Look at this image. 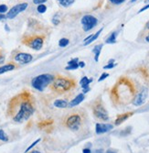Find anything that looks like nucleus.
<instances>
[{
  "mask_svg": "<svg viewBox=\"0 0 149 153\" xmlns=\"http://www.w3.org/2000/svg\"><path fill=\"white\" fill-rule=\"evenodd\" d=\"M35 111V98L29 91H22L12 97L7 105V114L16 123L27 121Z\"/></svg>",
  "mask_w": 149,
  "mask_h": 153,
  "instance_id": "obj_1",
  "label": "nucleus"
},
{
  "mask_svg": "<svg viewBox=\"0 0 149 153\" xmlns=\"http://www.w3.org/2000/svg\"><path fill=\"white\" fill-rule=\"evenodd\" d=\"M111 98L115 105H126L131 103L136 95L134 84L126 76H122L111 90Z\"/></svg>",
  "mask_w": 149,
  "mask_h": 153,
  "instance_id": "obj_2",
  "label": "nucleus"
},
{
  "mask_svg": "<svg viewBox=\"0 0 149 153\" xmlns=\"http://www.w3.org/2000/svg\"><path fill=\"white\" fill-rule=\"evenodd\" d=\"M77 85L76 80L65 75H55V78L51 84L49 85L51 89L57 94H65L72 91Z\"/></svg>",
  "mask_w": 149,
  "mask_h": 153,
  "instance_id": "obj_3",
  "label": "nucleus"
},
{
  "mask_svg": "<svg viewBox=\"0 0 149 153\" xmlns=\"http://www.w3.org/2000/svg\"><path fill=\"white\" fill-rule=\"evenodd\" d=\"M84 123V114L81 111H72L63 118L62 124L71 131H79Z\"/></svg>",
  "mask_w": 149,
  "mask_h": 153,
  "instance_id": "obj_4",
  "label": "nucleus"
},
{
  "mask_svg": "<svg viewBox=\"0 0 149 153\" xmlns=\"http://www.w3.org/2000/svg\"><path fill=\"white\" fill-rule=\"evenodd\" d=\"M55 78V75L49 73H43L34 77L31 81V85L38 91H44V89L51 84Z\"/></svg>",
  "mask_w": 149,
  "mask_h": 153,
  "instance_id": "obj_5",
  "label": "nucleus"
},
{
  "mask_svg": "<svg viewBox=\"0 0 149 153\" xmlns=\"http://www.w3.org/2000/svg\"><path fill=\"white\" fill-rule=\"evenodd\" d=\"M92 110L94 117L96 118H98L99 120L107 121L109 119L108 112L105 109L101 98H98L93 102V104L92 106Z\"/></svg>",
  "mask_w": 149,
  "mask_h": 153,
  "instance_id": "obj_6",
  "label": "nucleus"
},
{
  "mask_svg": "<svg viewBox=\"0 0 149 153\" xmlns=\"http://www.w3.org/2000/svg\"><path fill=\"white\" fill-rule=\"evenodd\" d=\"M27 46L29 48L35 50H40L43 47L44 44V38L41 36H35L31 38H28L26 41H23Z\"/></svg>",
  "mask_w": 149,
  "mask_h": 153,
  "instance_id": "obj_7",
  "label": "nucleus"
},
{
  "mask_svg": "<svg viewBox=\"0 0 149 153\" xmlns=\"http://www.w3.org/2000/svg\"><path fill=\"white\" fill-rule=\"evenodd\" d=\"M81 25H82V29L84 31H89L92 30L98 23V19L92 16V15H85L82 17L81 20Z\"/></svg>",
  "mask_w": 149,
  "mask_h": 153,
  "instance_id": "obj_8",
  "label": "nucleus"
},
{
  "mask_svg": "<svg viewBox=\"0 0 149 153\" xmlns=\"http://www.w3.org/2000/svg\"><path fill=\"white\" fill-rule=\"evenodd\" d=\"M29 7V4L24 2V3H20V4H18L16 6H14L12 8L9 9V11H7V16H6V18H8V19H13L15 18L19 13L21 12L25 11Z\"/></svg>",
  "mask_w": 149,
  "mask_h": 153,
  "instance_id": "obj_9",
  "label": "nucleus"
},
{
  "mask_svg": "<svg viewBox=\"0 0 149 153\" xmlns=\"http://www.w3.org/2000/svg\"><path fill=\"white\" fill-rule=\"evenodd\" d=\"M147 96H148V89L146 87H143L140 90V92H138L134 97L132 104L134 106H141L145 103Z\"/></svg>",
  "mask_w": 149,
  "mask_h": 153,
  "instance_id": "obj_10",
  "label": "nucleus"
},
{
  "mask_svg": "<svg viewBox=\"0 0 149 153\" xmlns=\"http://www.w3.org/2000/svg\"><path fill=\"white\" fill-rule=\"evenodd\" d=\"M14 60L20 64H27L33 60V56L26 52H18L17 54H15Z\"/></svg>",
  "mask_w": 149,
  "mask_h": 153,
  "instance_id": "obj_11",
  "label": "nucleus"
},
{
  "mask_svg": "<svg viewBox=\"0 0 149 153\" xmlns=\"http://www.w3.org/2000/svg\"><path fill=\"white\" fill-rule=\"evenodd\" d=\"M114 129V126L111 124H104V123H97L95 126V131L96 134H104L106 132H109Z\"/></svg>",
  "mask_w": 149,
  "mask_h": 153,
  "instance_id": "obj_12",
  "label": "nucleus"
},
{
  "mask_svg": "<svg viewBox=\"0 0 149 153\" xmlns=\"http://www.w3.org/2000/svg\"><path fill=\"white\" fill-rule=\"evenodd\" d=\"M84 98H85V96H84L83 94H79L75 98L72 99L69 103V107H74V106H79L81 102L84 100Z\"/></svg>",
  "mask_w": 149,
  "mask_h": 153,
  "instance_id": "obj_13",
  "label": "nucleus"
},
{
  "mask_svg": "<svg viewBox=\"0 0 149 153\" xmlns=\"http://www.w3.org/2000/svg\"><path fill=\"white\" fill-rule=\"evenodd\" d=\"M133 112H129V113H125V114H122V115H119V116L116 118L115 121V124L116 126H119L121 125L123 121H126L127 118H129L131 116H133Z\"/></svg>",
  "mask_w": 149,
  "mask_h": 153,
  "instance_id": "obj_14",
  "label": "nucleus"
},
{
  "mask_svg": "<svg viewBox=\"0 0 149 153\" xmlns=\"http://www.w3.org/2000/svg\"><path fill=\"white\" fill-rule=\"evenodd\" d=\"M16 67H17V65L15 64V63H13V62L7 63V64L3 65V66L0 67V74H3L5 72H10V71H13Z\"/></svg>",
  "mask_w": 149,
  "mask_h": 153,
  "instance_id": "obj_15",
  "label": "nucleus"
},
{
  "mask_svg": "<svg viewBox=\"0 0 149 153\" xmlns=\"http://www.w3.org/2000/svg\"><path fill=\"white\" fill-rule=\"evenodd\" d=\"M79 68V60L78 58L72 59L68 62V66L65 68L66 70L70 71V70H76Z\"/></svg>",
  "mask_w": 149,
  "mask_h": 153,
  "instance_id": "obj_16",
  "label": "nucleus"
},
{
  "mask_svg": "<svg viewBox=\"0 0 149 153\" xmlns=\"http://www.w3.org/2000/svg\"><path fill=\"white\" fill-rule=\"evenodd\" d=\"M54 106L57 108H66L69 106V103L65 99H57L54 102Z\"/></svg>",
  "mask_w": 149,
  "mask_h": 153,
  "instance_id": "obj_17",
  "label": "nucleus"
},
{
  "mask_svg": "<svg viewBox=\"0 0 149 153\" xmlns=\"http://www.w3.org/2000/svg\"><path fill=\"white\" fill-rule=\"evenodd\" d=\"M103 44H98L96 45L93 50H92V52L95 54L94 55V60L95 61H99V57H100V54H101V52H102V49H103Z\"/></svg>",
  "mask_w": 149,
  "mask_h": 153,
  "instance_id": "obj_18",
  "label": "nucleus"
},
{
  "mask_svg": "<svg viewBox=\"0 0 149 153\" xmlns=\"http://www.w3.org/2000/svg\"><path fill=\"white\" fill-rule=\"evenodd\" d=\"M103 30V29L102 28V29H100V30H98V31H97V32H96L95 34L92 35V37L90 38V39H89L88 41H85V42H84V45H85V46H87V45H89V44L92 43V42H93V41H94L95 40H97V39H98V37L100 36V34L102 33Z\"/></svg>",
  "mask_w": 149,
  "mask_h": 153,
  "instance_id": "obj_19",
  "label": "nucleus"
},
{
  "mask_svg": "<svg viewBox=\"0 0 149 153\" xmlns=\"http://www.w3.org/2000/svg\"><path fill=\"white\" fill-rule=\"evenodd\" d=\"M92 82V79H89L87 76H84V77L81 78V80L80 81V84L82 87V89H86L89 88V84Z\"/></svg>",
  "mask_w": 149,
  "mask_h": 153,
  "instance_id": "obj_20",
  "label": "nucleus"
},
{
  "mask_svg": "<svg viewBox=\"0 0 149 153\" xmlns=\"http://www.w3.org/2000/svg\"><path fill=\"white\" fill-rule=\"evenodd\" d=\"M57 1L59 2V4L61 6V7H68L70 6H71L74 1L75 0H57Z\"/></svg>",
  "mask_w": 149,
  "mask_h": 153,
  "instance_id": "obj_21",
  "label": "nucleus"
},
{
  "mask_svg": "<svg viewBox=\"0 0 149 153\" xmlns=\"http://www.w3.org/2000/svg\"><path fill=\"white\" fill-rule=\"evenodd\" d=\"M116 36H117V32H113L109 38H107V40H106V43L108 44H114L116 42Z\"/></svg>",
  "mask_w": 149,
  "mask_h": 153,
  "instance_id": "obj_22",
  "label": "nucleus"
},
{
  "mask_svg": "<svg viewBox=\"0 0 149 153\" xmlns=\"http://www.w3.org/2000/svg\"><path fill=\"white\" fill-rule=\"evenodd\" d=\"M70 43V41L68 39H66V38H63V39H60L59 41V46L61 47V48H64L66 46H68Z\"/></svg>",
  "mask_w": 149,
  "mask_h": 153,
  "instance_id": "obj_23",
  "label": "nucleus"
},
{
  "mask_svg": "<svg viewBox=\"0 0 149 153\" xmlns=\"http://www.w3.org/2000/svg\"><path fill=\"white\" fill-rule=\"evenodd\" d=\"M0 140H1V141H4V142L8 141V137L3 129H0Z\"/></svg>",
  "mask_w": 149,
  "mask_h": 153,
  "instance_id": "obj_24",
  "label": "nucleus"
},
{
  "mask_svg": "<svg viewBox=\"0 0 149 153\" xmlns=\"http://www.w3.org/2000/svg\"><path fill=\"white\" fill-rule=\"evenodd\" d=\"M114 62H115V60H114V59L110 60L109 62H108V64L105 65V66L103 67V69H105V70H106V69H107V70H108V69H113V68L116 65L115 63H114Z\"/></svg>",
  "mask_w": 149,
  "mask_h": 153,
  "instance_id": "obj_25",
  "label": "nucleus"
},
{
  "mask_svg": "<svg viewBox=\"0 0 149 153\" xmlns=\"http://www.w3.org/2000/svg\"><path fill=\"white\" fill-rule=\"evenodd\" d=\"M37 10H38L39 13L43 14V13H45V12L47 11V7H46L45 5H43V4L39 5V6H38V7H37Z\"/></svg>",
  "mask_w": 149,
  "mask_h": 153,
  "instance_id": "obj_26",
  "label": "nucleus"
},
{
  "mask_svg": "<svg viewBox=\"0 0 149 153\" xmlns=\"http://www.w3.org/2000/svg\"><path fill=\"white\" fill-rule=\"evenodd\" d=\"M40 138H38V139H36L35 141H34V142H33V143H32V144H31V145H30V146H29V148H28V149H27L26 150H25V153H27V152H29V151H30V149H33V148H34V147H35V146H36L37 144H38V143L40 142Z\"/></svg>",
  "mask_w": 149,
  "mask_h": 153,
  "instance_id": "obj_27",
  "label": "nucleus"
},
{
  "mask_svg": "<svg viewBox=\"0 0 149 153\" xmlns=\"http://www.w3.org/2000/svg\"><path fill=\"white\" fill-rule=\"evenodd\" d=\"M59 14H56V15H54V17L52 18V23H53V25H55V26L59 25V22H60V18H59Z\"/></svg>",
  "mask_w": 149,
  "mask_h": 153,
  "instance_id": "obj_28",
  "label": "nucleus"
},
{
  "mask_svg": "<svg viewBox=\"0 0 149 153\" xmlns=\"http://www.w3.org/2000/svg\"><path fill=\"white\" fill-rule=\"evenodd\" d=\"M7 11H8L7 6L4 5V4L0 5V14H5V13H7Z\"/></svg>",
  "mask_w": 149,
  "mask_h": 153,
  "instance_id": "obj_29",
  "label": "nucleus"
},
{
  "mask_svg": "<svg viewBox=\"0 0 149 153\" xmlns=\"http://www.w3.org/2000/svg\"><path fill=\"white\" fill-rule=\"evenodd\" d=\"M109 1L114 5H120V4L125 2L126 0H109Z\"/></svg>",
  "mask_w": 149,
  "mask_h": 153,
  "instance_id": "obj_30",
  "label": "nucleus"
},
{
  "mask_svg": "<svg viewBox=\"0 0 149 153\" xmlns=\"http://www.w3.org/2000/svg\"><path fill=\"white\" fill-rule=\"evenodd\" d=\"M109 76V73H107V72H103L102 75H101V77L98 79V82H102V81H103L104 79H106L107 77Z\"/></svg>",
  "mask_w": 149,
  "mask_h": 153,
  "instance_id": "obj_31",
  "label": "nucleus"
},
{
  "mask_svg": "<svg viewBox=\"0 0 149 153\" xmlns=\"http://www.w3.org/2000/svg\"><path fill=\"white\" fill-rule=\"evenodd\" d=\"M48 0H33V3L35 4V5H41V4H43V3H45V2H47Z\"/></svg>",
  "mask_w": 149,
  "mask_h": 153,
  "instance_id": "obj_32",
  "label": "nucleus"
},
{
  "mask_svg": "<svg viewBox=\"0 0 149 153\" xmlns=\"http://www.w3.org/2000/svg\"><path fill=\"white\" fill-rule=\"evenodd\" d=\"M148 8H149V4L146 5V6H145V7H143L138 11V14H139V13H142V12H144L145 10H146V9H148Z\"/></svg>",
  "mask_w": 149,
  "mask_h": 153,
  "instance_id": "obj_33",
  "label": "nucleus"
},
{
  "mask_svg": "<svg viewBox=\"0 0 149 153\" xmlns=\"http://www.w3.org/2000/svg\"><path fill=\"white\" fill-rule=\"evenodd\" d=\"M82 153H92V150H91L90 149L85 148V149H82Z\"/></svg>",
  "mask_w": 149,
  "mask_h": 153,
  "instance_id": "obj_34",
  "label": "nucleus"
},
{
  "mask_svg": "<svg viewBox=\"0 0 149 153\" xmlns=\"http://www.w3.org/2000/svg\"><path fill=\"white\" fill-rule=\"evenodd\" d=\"M85 66V62L84 61H79V67L80 68H83Z\"/></svg>",
  "mask_w": 149,
  "mask_h": 153,
  "instance_id": "obj_35",
  "label": "nucleus"
},
{
  "mask_svg": "<svg viewBox=\"0 0 149 153\" xmlns=\"http://www.w3.org/2000/svg\"><path fill=\"white\" fill-rule=\"evenodd\" d=\"M4 61H5V56L0 54V63H3Z\"/></svg>",
  "mask_w": 149,
  "mask_h": 153,
  "instance_id": "obj_36",
  "label": "nucleus"
},
{
  "mask_svg": "<svg viewBox=\"0 0 149 153\" xmlns=\"http://www.w3.org/2000/svg\"><path fill=\"white\" fill-rule=\"evenodd\" d=\"M105 153H116V151L114 149H108V150H106Z\"/></svg>",
  "mask_w": 149,
  "mask_h": 153,
  "instance_id": "obj_37",
  "label": "nucleus"
},
{
  "mask_svg": "<svg viewBox=\"0 0 149 153\" xmlns=\"http://www.w3.org/2000/svg\"><path fill=\"white\" fill-rule=\"evenodd\" d=\"M29 153H41L40 150H37V149H33V150H31L30 152H29Z\"/></svg>",
  "mask_w": 149,
  "mask_h": 153,
  "instance_id": "obj_38",
  "label": "nucleus"
},
{
  "mask_svg": "<svg viewBox=\"0 0 149 153\" xmlns=\"http://www.w3.org/2000/svg\"><path fill=\"white\" fill-rule=\"evenodd\" d=\"M89 91H90V87H89V88H86V89H83V94L88 93Z\"/></svg>",
  "mask_w": 149,
  "mask_h": 153,
  "instance_id": "obj_39",
  "label": "nucleus"
},
{
  "mask_svg": "<svg viewBox=\"0 0 149 153\" xmlns=\"http://www.w3.org/2000/svg\"><path fill=\"white\" fill-rule=\"evenodd\" d=\"M95 153H103V149H97L95 150Z\"/></svg>",
  "mask_w": 149,
  "mask_h": 153,
  "instance_id": "obj_40",
  "label": "nucleus"
},
{
  "mask_svg": "<svg viewBox=\"0 0 149 153\" xmlns=\"http://www.w3.org/2000/svg\"><path fill=\"white\" fill-rule=\"evenodd\" d=\"M4 18H6V16L4 14H0V20H2Z\"/></svg>",
  "mask_w": 149,
  "mask_h": 153,
  "instance_id": "obj_41",
  "label": "nucleus"
},
{
  "mask_svg": "<svg viewBox=\"0 0 149 153\" xmlns=\"http://www.w3.org/2000/svg\"><path fill=\"white\" fill-rule=\"evenodd\" d=\"M145 41H146L147 42H149V33H148V35L145 37Z\"/></svg>",
  "mask_w": 149,
  "mask_h": 153,
  "instance_id": "obj_42",
  "label": "nucleus"
},
{
  "mask_svg": "<svg viewBox=\"0 0 149 153\" xmlns=\"http://www.w3.org/2000/svg\"><path fill=\"white\" fill-rule=\"evenodd\" d=\"M145 28H146L147 30H149V21L145 24Z\"/></svg>",
  "mask_w": 149,
  "mask_h": 153,
  "instance_id": "obj_43",
  "label": "nucleus"
},
{
  "mask_svg": "<svg viewBox=\"0 0 149 153\" xmlns=\"http://www.w3.org/2000/svg\"><path fill=\"white\" fill-rule=\"evenodd\" d=\"M5 29H6L7 31H9V29H8V27H7V25H6V26H5Z\"/></svg>",
  "mask_w": 149,
  "mask_h": 153,
  "instance_id": "obj_44",
  "label": "nucleus"
},
{
  "mask_svg": "<svg viewBox=\"0 0 149 153\" xmlns=\"http://www.w3.org/2000/svg\"><path fill=\"white\" fill-rule=\"evenodd\" d=\"M134 1H136V0H131V2H134Z\"/></svg>",
  "mask_w": 149,
  "mask_h": 153,
  "instance_id": "obj_45",
  "label": "nucleus"
},
{
  "mask_svg": "<svg viewBox=\"0 0 149 153\" xmlns=\"http://www.w3.org/2000/svg\"><path fill=\"white\" fill-rule=\"evenodd\" d=\"M147 1H148V2H149V0H147Z\"/></svg>",
  "mask_w": 149,
  "mask_h": 153,
  "instance_id": "obj_46",
  "label": "nucleus"
}]
</instances>
